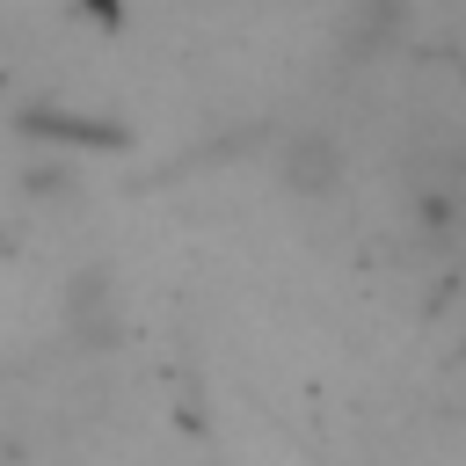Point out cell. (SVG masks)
Segmentation results:
<instances>
[{
  "label": "cell",
  "instance_id": "1",
  "mask_svg": "<svg viewBox=\"0 0 466 466\" xmlns=\"http://www.w3.org/2000/svg\"><path fill=\"white\" fill-rule=\"evenodd\" d=\"M342 175H350V153H342V138L328 124H291L284 131V146H277V189H291V197H335Z\"/></svg>",
  "mask_w": 466,
  "mask_h": 466
},
{
  "label": "cell",
  "instance_id": "2",
  "mask_svg": "<svg viewBox=\"0 0 466 466\" xmlns=\"http://www.w3.org/2000/svg\"><path fill=\"white\" fill-rule=\"evenodd\" d=\"M393 36H400V7L393 0H350V15H342V51L350 58H379Z\"/></svg>",
  "mask_w": 466,
  "mask_h": 466
}]
</instances>
